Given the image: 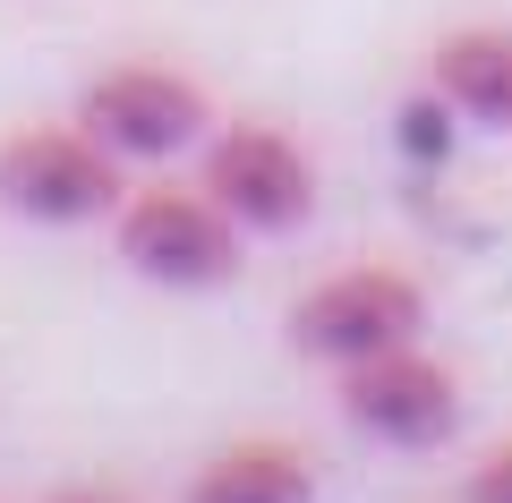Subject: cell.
Returning a JSON list of instances; mask_svg holds the SVG:
<instances>
[{
  "mask_svg": "<svg viewBox=\"0 0 512 503\" xmlns=\"http://www.w3.org/2000/svg\"><path fill=\"white\" fill-rule=\"evenodd\" d=\"M69 120H86L120 162H171V154L214 137L205 86L188 69H171V60H111V69H94L77 86Z\"/></svg>",
  "mask_w": 512,
  "mask_h": 503,
  "instance_id": "4",
  "label": "cell"
},
{
  "mask_svg": "<svg viewBox=\"0 0 512 503\" xmlns=\"http://www.w3.org/2000/svg\"><path fill=\"white\" fill-rule=\"evenodd\" d=\"M43 503H137L128 486H103V478H69V486H52Z\"/></svg>",
  "mask_w": 512,
  "mask_h": 503,
  "instance_id": "10",
  "label": "cell"
},
{
  "mask_svg": "<svg viewBox=\"0 0 512 503\" xmlns=\"http://www.w3.org/2000/svg\"><path fill=\"white\" fill-rule=\"evenodd\" d=\"M461 503H512V444H495L487 461L461 478Z\"/></svg>",
  "mask_w": 512,
  "mask_h": 503,
  "instance_id": "9",
  "label": "cell"
},
{
  "mask_svg": "<svg viewBox=\"0 0 512 503\" xmlns=\"http://www.w3.org/2000/svg\"><path fill=\"white\" fill-rule=\"evenodd\" d=\"M128 162L94 137L86 120H35L0 137V214L35 222V231H77V222H111L128 197Z\"/></svg>",
  "mask_w": 512,
  "mask_h": 503,
  "instance_id": "1",
  "label": "cell"
},
{
  "mask_svg": "<svg viewBox=\"0 0 512 503\" xmlns=\"http://www.w3.org/2000/svg\"><path fill=\"white\" fill-rule=\"evenodd\" d=\"M180 503H316V461L282 435H239L197 461Z\"/></svg>",
  "mask_w": 512,
  "mask_h": 503,
  "instance_id": "8",
  "label": "cell"
},
{
  "mask_svg": "<svg viewBox=\"0 0 512 503\" xmlns=\"http://www.w3.org/2000/svg\"><path fill=\"white\" fill-rule=\"evenodd\" d=\"M342 418L384 452H436L461 435V384L444 359L402 342V350H376V359L342 367Z\"/></svg>",
  "mask_w": 512,
  "mask_h": 503,
  "instance_id": "6",
  "label": "cell"
},
{
  "mask_svg": "<svg viewBox=\"0 0 512 503\" xmlns=\"http://www.w3.org/2000/svg\"><path fill=\"white\" fill-rule=\"evenodd\" d=\"M197 188L239 222V231H299L316 214V162L291 128L274 120H231L205 137V162H197Z\"/></svg>",
  "mask_w": 512,
  "mask_h": 503,
  "instance_id": "5",
  "label": "cell"
},
{
  "mask_svg": "<svg viewBox=\"0 0 512 503\" xmlns=\"http://www.w3.org/2000/svg\"><path fill=\"white\" fill-rule=\"evenodd\" d=\"M427 94L453 120L512 137V26H453L427 52Z\"/></svg>",
  "mask_w": 512,
  "mask_h": 503,
  "instance_id": "7",
  "label": "cell"
},
{
  "mask_svg": "<svg viewBox=\"0 0 512 503\" xmlns=\"http://www.w3.org/2000/svg\"><path fill=\"white\" fill-rule=\"evenodd\" d=\"M427 333V290L402 265H342L291 299V350L316 367H359L376 350H402Z\"/></svg>",
  "mask_w": 512,
  "mask_h": 503,
  "instance_id": "3",
  "label": "cell"
},
{
  "mask_svg": "<svg viewBox=\"0 0 512 503\" xmlns=\"http://www.w3.org/2000/svg\"><path fill=\"white\" fill-rule=\"evenodd\" d=\"M239 222L222 214L205 188H128L120 214H111V248L137 282L154 290H222L239 282L248 248H239Z\"/></svg>",
  "mask_w": 512,
  "mask_h": 503,
  "instance_id": "2",
  "label": "cell"
}]
</instances>
